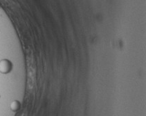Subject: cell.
Segmentation results:
<instances>
[{"mask_svg":"<svg viewBox=\"0 0 146 116\" xmlns=\"http://www.w3.org/2000/svg\"><path fill=\"white\" fill-rule=\"evenodd\" d=\"M21 108V104L18 100H14L11 104V109L14 112L19 111Z\"/></svg>","mask_w":146,"mask_h":116,"instance_id":"obj_2","label":"cell"},{"mask_svg":"<svg viewBox=\"0 0 146 116\" xmlns=\"http://www.w3.org/2000/svg\"><path fill=\"white\" fill-rule=\"evenodd\" d=\"M13 69V64L9 59H3L0 60V72L3 74L9 73Z\"/></svg>","mask_w":146,"mask_h":116,"instance_id":"obj_1","label":"cell"}]
</instances>
